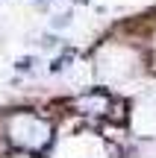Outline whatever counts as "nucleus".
Returning a JSON list of instances; mask_svg holds the SVG:
<instances>
[{
	"label": "nucleus",
	"instance_id": "nucleus-1",
	"mask_svg": "<svg viewBox=\"0 0 156 158\" xmlns=\"http://www.w3.org/2000/svg\"><path fill=\"white\" fill-rule=\"evenodd\" d=\"M47 135H50L47 123L38 120L35 114H18V117L12 120V141H15L18 147L38 149V147L47 143Z\"/></svg>",
	"mask_w": 156,
	"mask_h": 158
}]
</instances>
